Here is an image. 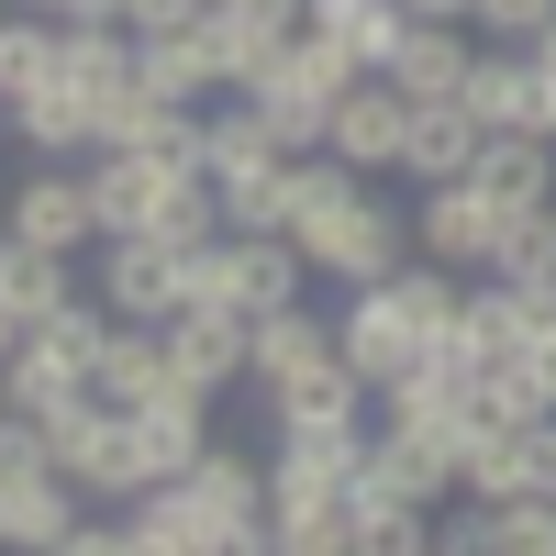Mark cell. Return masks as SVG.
Returning a JSON list of instances; mask_svg holds the SVG:
<instances>
[{"mask_svg": "<svg viewBox=\"0 0 556 556\" xmlns=\"http://www.w3.org/2000/svg\"><path fill=\"white\" fill-rule=\"evenodd\" d=\"M256 468H267V545H290V556H334L345 545V479H356V456L278 445V456H256Z\"/></svg>", "mask_w": 556, "mask_h": 556, "instance_id": "obj_1", "label": "cell"}, {"mask_svg": "<svg viewBox=\"0 0 556 556\" xmlns=\"http://www.w3.org/2000/svg\"><path fill=\"white\" fill-rule=\"evenodd\" d=\"M256 401H267L278 445H323V456H356L367 445V379L345 356H312V367H290V379H267Z\"/></svg>", "mask_w": 556, "mask_h": 556, "instance_id": "obj_2", "label": "cell"}, {"mask_svg": "<svg viewBox=\"0 0 556 556\" xmlns=\"http://www.w3.org/2000/svg\"><path fill=\"white\" fill-rule=\"evenodd\" d=\"M290 245H301V267H312V278L356 290V278H390V267L412 256V212H401V201H379V190L356 178V201H345L334 223H312V235H290Z\"/></svg>", "mask_w": 556, "mask_h": 556, "instance_id": "obj_3", "label": "cell"}, {"mask_svg": "<svg viewBox=\"0 0 556 556\" xmlns=\"http://www.w3.org/2000/svg\"><path fill=\"white\" fill-rule=\"evenodd\" d=\"M424 334H434V323L401 301V278H356V290H345V312H334V356L356 367L367 390H379V379H401V367L424 356Z\"/></svg>", "mask_w": 556, "mask_h": 556, "instance_id": "obj_4", "label": "cell"}, {"mask_svg": "<svg viewBox=\"0 0 556 556\" xmlns=\"http://www.w3.org/2000/svg\"><path fill=\"white\" fill-rule=\"evenodd\" d=\"M401 123H412V101H401L379 67H356L334 101H323V156H345L356 178H390L401 167Z\"/></svg>", "mask_w": 556, "mask_h": 556, "instance_id": "obj_5", "label": "cell"}, {"mask_svg": "<svg viewBox=\"0 0 556 556\" xmlns=\"http://www.w3.org/2000/svg\"><path fill=\"white\" fill-rule=\"evenodd\" d=\"M490 235H501V201L479 190V178H434V190L412 201V256H434L456 278L490 267Z\"/></svg>", "mask_w": 556, "mask_h": 556, "instance_id": "obj_6", "label": "cell"}, {"mask_svg": "<svg viewBox=\"0 0 556 556\" xmlns=\"http://www.w3.org/2000/svg\"><path fill=\"white\" fill-rule=\"evenodd\" d=\"M78 178H89V212H101V235H156L167 201H178V178H201V167H156V156H134V146H101Z\"/></svg>", "mask_w": 556, "mask_h": 556, "instance_id": "obj_7", "label": "cell"}, {"mask_svg": "<svg viewBox=\"0 0 556 556\" xmlns=\"http://www.w3.org/2000/svg\"><path fill=\"white\" fill-rule=\"evenodd\" d=\"M178 490L212 513V534H223V556H245V545H267V468L256 456H235V445H201L190 468H178Z\"/></svg>", "mask_w": 556, "mask_h": 556, "instance_id": "obj_8", "label": "cell"}, {"mask_svg": "<svg viewBox=\"0 0 556 556\" xmlns=\"http://www.w3.org/2000/svg\"><path fill=\"white\" fill-rule=\"evenodd\" d=\"M0 235H23L45 256H78V245H101V212H89V178L78 167H45L12 190V212H0Z\"/></svg>", "mask_w": 556, "mask_h": 556, "instance_id": "obj_9", "label": "cell"}, {"mask_svg": "<svg viewBox=\"0 0 556 556\" xmlns=\"http://www.w3.org/2000/svg\"><path fill=\"white\" fill-rule=\"evenodd\" d=\"M0 123H12V146L56 156V167L101 156V101H89V89H67V78H34L23 101H0Z\"/></svg>", "mask_w": 556, "mask_h": 556, "instance_id": "obj_10", "label": "cell"}, {"mask_svg": "<svg viewBox=\"0 0 556 556\" xmlns=\"http://www.w3.org/2000/svg\"><path fill=\"white\" fill-rule=\"evenodd\" d=\"M456 101H468V123H479V134H513V123H534V112H545V67L523 56V45H479L468 78H456ZM534 134H545V123H534Z\"/></svg>", "mask_w": 556, "mask_h": 556, "instance_id": "obj_11", "label": "cell"}, {"mask_svg": "<svg viewBox=\"0 0 556 556\" xmlns=\"http://www.w3.org/2000/svg\"><path fill=\"white\" fill-rule=\"evenodd\" d=\"M101 312L112 323H167L178 312V256L146 235H101Z\"/></svg>", "mask_w": 556, "mask_h": 556, "instance_id": "obj_12", "label": "cell"}, {"mask_svg": "<svg viewBox=\"0 0 556 556\" xmlns=\"http://www.w3.org/2000/svg\"><path fill=\"white\" fill-rule=\"evenodd\" d=\"M156 334H167V367L190 390H212V401L245 390V312H167Z\"/></svg>", "mask_w": 556, "mask_h": 556, "instance_id": "obj_13", "label": "cell"}, {"mask_svg": "<svg viewBox=\"0 0 556 556\" xmlns=\"http://www.w3.org/2000/svg\"><path fill=\"white\" fill-rule=\"evenodd\" d=\"M468 56H479V34H468V23H424V12H412L379 78L401 89V101H456V78H468Z\"/></svg>", "mask_w": 556, "mask_h": 556, "instance_id": "obj_14", "label": "cell"}, {"mask_svg": "<svg viewBox=\"0 0 556 556\" xmlns=\"http://www.w3.org/2000/svg\"><path fill=\"white\" fill-rule=\"evenodd\" d=\"M67 401H89V367L56 345V334H23L0 356V412H23V424H56Z\"/></svg>", "mask_w": 556, "mask_h": 556, "instance_id": "obj_15", "label": "cell"}, {"mask_svg": "<svg viewBox=\"0 0 556 556\" xmlns=\"http://www.w3.org/2000/svg\"><path fill=\"white\" fill-rule=\"evenodd\" d=\"M312 356H334V312H312V290L278 301V312H245V390L290 379V367H312Z\"/></svg>", "mask_w": 556, "mask_h": 556, "instance_id": "obj_16", "label": "cell"}, {"mask_svg": "<svg viewBox=\"0 0 556 556\" xmlns=\"http://www.w3.org/2000/svg\"><path fill=\"white\" fill-rule=\"evenodd\" d=\"M89 390H101L112 412H134V401L190 390V379L167 367V334H156V323H112V334H101V356H89ZM201 401H212V390H201Z\"/></svg>", "mask_w": 556, "mask_h": 556, "instance_id": "obj_17", "label": "cell"}, {"mask_svg": "<svg viewBox=\"0 0 556 556\" xmlns=\"http://www.w3.org/2000/svg\"><path fill=\"white\" fill-rule=\"evenodd\" d=\"M123 545H134V556H223L212 513H201L178 479H146V490L123 501Z\"/></svg>", "mask_w": 556, "mask_h": 556, "instance_id": "obj_18", "label": "cell"}, {"mask_svg": "<svg viewBox=\"0 0 556 556\" xmlns=\"http://www.w3.org/2000/svg\"><path fill=\"white\" fill-rule=\"evenodd\" d=\"M223 290H235V312H278L312 290V267L290 235H223Z\"/></svg>", "mask_w": 556, "mask_h": 556, "instance_id": "obj_19", "label": "cell"}, {"mask_svg": "<svg viewBox=\"0 0 556 556\" xmlns=\"http://www.w3.org/2000/svg\"><path fill=\"white\" fill-rule=\"evenodd\" d=\"M201 45H212V89H267L290 34L256 23V12H235V0H201Z\"/></svg>", "mask_w": 556, "mask_h": 556, "instance_id": "obj_20", "label": "cell"}, {"mask_svg": "<svg viewBox=\"0 0 556 556\" xmlns=\"http://www.w3.org/2000/svg\"><path fill=\"white\" fill-rule=\"evenodd\" d=\"M468 156H479L468 101H412V123H401V178H412V190H434V178H468Z\"/></svg>", "mask_w": 556, "mask_h": 556, "instance_id": "obj_21", "label": "cell"}, {"mask_svg": "<svg viewBox=\"0 0 556 556\" xmlns=\"http://www.w3.org/2000/svg\"><path fill=\"white\" fill-rule=\"evenodd\" d=\"M468 178L513 212V201H545L556 190V134H534V123H513V134H479V156H468Z\"/></svg>", "mask_w": 556, "mask_h": 556, "instance_id": "obj_22", "label": "cell"}, {"mask_svg": "<svg viewBox=\"0 0 556 556\" xmlns=\"http://www.w3.org/2000/svg\"><path fill=\"white\" fill-rule=\"evenodd\" d=\"M134 89H156V101H223V89H212V45H201V23L134 34Z\"/></svg>", "mask_w": 556, "mask_h": 556, "instance_id": "obj_23", "label": "cell"}, {"mask_svg": "<svg viewBox=\"0 0 556 556\" xmlns=\"http://www.w3.org/2000/svg\"><path fill=\"white\" fill-rule=\"evenodd\" d=\"M78 523H89V501H78L67 479H23V490H0V545L56 556V545H78Z\"/></svg>", "mask_w": 556, "mask_h": 556, "instance_id": "obj_24", "label": "cell"}, {"mask_svg": "<svg viewBox=\"0 0 556 556\" xmlns=\"http://www.w3.org/2000/svg\"><path fill=\"white\" fill-rule=\"evenodd\" d=\"M301 23L323 34V45H345L356 67H390V45H401V0H301Z\"/></svg>", "mask_w": 556, "mask_h": 556, "instance_id": "obj_25", "label": "cell"}, {"mask_svg": "<svg viewBox=\"0 0 556 556\" xmlns=\"http://www.w3.org/2000/svg\"><path fill=\"white\" fill-rule=\"evenodd\" d=\"M278 201H290V156L212 167V212H223V235H278Z\"/></svg>", "mask_w": 556, "mask_h": 556, "instance_id": "obj_26", "label": "cell"}, {"mask_svg": "<svg viewBox=\"0 0 556 556\" xmlns=\"http://www.w3.org/2000/svg\"><path fill=\"white\" fill-rule=\"evenodd\" d=\"M56 78L67 89H89V101H101V89H123L134 78V34L101 12V23H56Z\"/></svg>", "mask_w": 556, "mask_h": 556, "instance_id": "obj_27", "label": "cell"}, {"mask_svg": "<svg viewBox=\"0 0 556 556\" xmlns=\"http://www.w3.org/2000/svg\"><path fill=\"white\" fill-rule=\"evenodd\" d=\"M479 301H490V323H501V345H556V278H490L479 267Z\"/></svg>", "mask_w": 556, "mask_h": 556, "instance_id": "obj_28", "label": "cell"}, {"mask_svg": "<svg viewBox=\"0 0 556 556\" xmlns=\"http://www.w3.org/2000/svg\"><path fill=\"white\" fill-rule=\"evenodd\" d=\"M67 290H78V278H67V256H45V245H23V235H0V301H12L23 323H45Z\"/></svg>", "mask_w": 556, "mask_h": 556, "instance_id": "obj_29", "label": "cell"}, {"mask_svg": "<svg viewBox=\"0 0 556 556\" xmlns=\"http://www.w3.org/2000/svg\"><path fill=\"white\" fill-rule=\"evenodd\" d=\"M490 278H556V212H545V201H513V212H501Z\"/></svg>", "mask_w": 556, "mask_h": 556, "instance_id": "obj_30", "label": "cell"}, {"mask_svg": "<svg viewBox=\"0 0 556 556\" xmlns=\"http://www.w3.org/2000/svg\"><path fill=\"white\" fill-rule=\"evenodd\" d=\"M235 101L256 112V134H267L278 156H312V146H323V101H312V89H290V78H267V89H235Z\"/></svg>", "mask_w": 556, "mask_h": 556, "instance_id": "obj_31", "label": "cell"}, {"mask_svg": "<svg viewBox=\"0 0 556 556\" xmlns=\"http://www.w3.org/2000/svg\"><path fill=\"white\" fill-rule=\"evenodd\" d=\"M34 78H56V23L12 0V12H0V101H23Z\"/></svg>", "mask_w": 556, "mask_h": 556, "instance_id": "obj_32", "label": "cell"}, {"mask_svg": "<svg viewBox=\"0 0 556 556\" xmlns=\"http://www.w3.org/2000/svg\"><path fill=\"white\" fill-rule=\"evenodd\" d=\"M23 334H56V345L89 367V356H101V334H112V312H101V290H67V301L45 312V323H23Z\"/></svg>", "mask_w": 556, "mask_h": 556, "instance_id": "obj_33", "label": "cell"}, {"mask_svg": "<svg viewBox=\"0 0 556 556\" xmlns=\"http://www.w3.org/2000/svg\"><path fill=\"white\" fill-rule=\"evenodd\" d=\"M501 545L490 556H556V490H534V501H501Z\"/></svg>", "mask_w": 556, "mask_h": 556, "instance_id": "obj_34", "label": "cell"}, {"mask_svg": "<svg viewBox=\"0 0 556 556\" xmlns=\"http://www.w3.org/2000/svg\"><path fill=\"white\" fill-rule=\"evenodd\" d=\"M178 312H235V290H223V235L178 245Z\"/></svg>", "mask_w": 556, "mask_h": 556, "instance_id": "obj_35", "label": "cell"}, {"mask_svg": "<svg viewBox=\"0 0 556 556\" xmlns=\"http://www.w3.org/2000/svg\"><path fill=\"white\" fill-rule=\"evenodd\" d=\"M545 12H556V0H468V34L479 45H534Z\"/></svg>", "mask_w": 556, "mask_h": 556, "instance_id": "obj_36", "label": "cell"}, {"mask_svg": "<svg viewBox=\"0 0 556 556\" xmlns=\"http://www.w3.org/2000/svg\"><path fill=\"white\" fill-rule=\"evenodd\" d=\"M123 34H167V23H201V0H112Z\"/></svg>", "mask_w": 556, "mask_h": 556, "instance_id": "obj_37", "label": "cell"}, {"mask_svg": "<svg viewBox=\"0 0 556 556\" xmlns=\"http://www.w3.org/2000/svg\"><path fill=\"white\" fill-rule=\"evenodd\" d=\"M23 12H45V23H101L112 0H23Z\"/></svg>", "mask_w": 556, "mask_h": 556, "instance_id": "obj_38", "label": "cell"}, {"mask_svg": "<svg viewBox=\"0 0 556 556\" xmlns=\"http://www.w3.org/2000/svg\"><path fill=\"white\" fill-rule=\"evenodd\" d=\"M401 12H424V23H468V0H401Z\"/></svg>", "mask_w": 556, "mask_h": 556, "instance_id": "obj_39", "label": "cell"}, {"mask_svg": "<svg viewBox=\"0 0 556 556\" xmlns=\"http://www.w3.org/2000/svg\"><path fill=\"white\" fill-rule=\"evenodd\" d=\"M523 56H534V67H556V12H545V34H534V45H523Z\"/></svg>", "mask_w": 556, "mask_h": 556, "instance_id": "obj_40", "label": "cell"}, {"mask_svg": "<svg viewBox=\"0 0 556 556\" xmlns=\"http://www.w3.org/2000/svg\"><path fill=\"white\" fill-rule=\"evenodd\" d=\"M12 345H23V312H12V301H0V356H12Z\"/></svg>", "mask_w": 556, "mask_h": 556, "instance_id": "obj_41", "label": "cell"}, {"mask_svg": "<svg viewBox=\"0 0 556 556\" xmlns=\"http://www.w3.org/2000/svg\"><path fill=\"white\" fill-rule=\"evenodd\" d=\"M545 490H556V412H545Z\"/></svg>", "mask_w": 556, "mask_h": 556, "instance_id": "obj_42", "label": "cell"}, {"mask_svg": "<svg viewBox=\"0 0 556 556\" xmlns=\"http://www.w3.org/2000/svg\"><path fill=\"white\" fill-rule=\"evenodd\" d=\"M545 212H556V190H545Z\"/></svg>", "mask_w": 556, "mask_h": 556, "instance_id": "obj_43", "label": "cell"}]
</instances>
